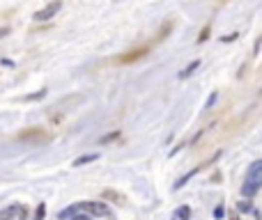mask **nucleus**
<instances>
[{"mask_svg": "<svg viewBox=\"0 0 262 220\" xmlns=\"http://www.w3.org/2000/svg\"><path fill=\"white\" fill-rule=\"evenodd\" d=\"M260 188H262V175H248L246 181L242 184V195L244 197H253Z\"/></svg>", "mask_w": 262, "mask_h": 220, "instance_id": "1", "label": "nucleus"}, {"mask_svg": "<svg viewBox=\"0 0 262 220\" xmlns=\"http://www.w3.org/2000/svg\"><path fill=\"white\" fill-rule=\"evenodd\" d=\"M62 7V0H53V2H49L44 9H39V12H35V21H49V18H53L58 12H60Z\"/></svg>", "mask_w": 262, "mask_h": 220, "instance_id": "2", "label": "nucleus"}, {"mask_svg": "<svg viewBox=\"0 0 262 220\" xmlns=\"http://www.w3.org/2000/svg\"><path fill=\"white\" fill-rule=\"evenodd\" d=\"M81 209L87 211L90 216H108L111 213V209H108L106 202H81Z\"/></svg>", "mask_w": 262, "mask_h": 220, "instance_id": "3", "label": "nucleus"}, {"mask_svg": "<svg viewBox=\"0 0 262 220\" xmlns=\"http://www.w3.org/2000/svg\"><path fill=\"white\" fill-rule=\"evenodd\" d=\"M97 159H99V154H85V156H81V159H74V163H71V165L81 167V165H87V163H95Z\"/></svg>", "mask_w": 262, "mask_h": 220, "instance_id": "4", "label": "nucleus"}, {"mask_svg": "<svg viewBox=\"0 0 262 220\" xmlns=\"http://www.w3.org/2000/svg\"><path fill=\"white\" fill-rule=\"evenodd\" d=\"M198 67H200V60H193L191 62V64H189V67H186V69H182V71H180V78H189V76H191V73H193V71H196V69H198Z\"/></svg>", "mask_w": 262, "mask_h": 220, "instance_id": "5", "label": "nucleus"}, {"mask_svg": "<svg viewBox=\"0 0 262 220\" xmlns=\"http://www.w3.org/2000/svg\"><path fill=\"white\" fill-rule=\"evenodd\" d=\"M21 211H23V209H18L16 204H14V206H7V209H2V211H0V220H9L14 213H21Z\"/></svg>", "mask_w": 262, "mask_h": 220, "instance_id": "6", "label": "nucleus"}, {"mask_svg": "<svg viewBox=\"0 0 262 220\" xmlns=\"http://www.w3.org/2000/svg\"><path fill=\"white\" fill-rule=\"evenodd\" d=\"M198 170H200V167H196V170H191V172H189V175H184L182 179H177V181H175V186H173V191H180V188H182V186H186V181H189V179H191V176L196 175V172H198Z\"/></svg>", "mask_w": 262, "mask_h": 220, "instance_id": "7", "label": "nucleus"}, {"mask_svg": "<svg viewBox=\"0 0 262 220\" xmlns=\"http://www.w3.org/2000/svg\"><path fill=\"white\" fill-rule=\"evenodd\" d=\"M175 216H177V220H189L191 218V209H189V206H180Z\"/></svg>", "mask_w": 262, "mask_h": 220, "instance_id": "8", "label": "nucleus"}, {"mask_svg": "<svg viewBox=\"0 0 262 220\" xmlns=\"http://www.w3.org/2000/svg\"><path fill=\"white\" fill-rule=\"evenodd\" d=\"M46 97V89H39L37 94H28V97H23V101H39V99Z\"/></svg>", "mask_w": 262, "mask_h": 220, "instance_id": "9", "label": "nucleus"}, {"mask_svg": "<svg viewBox=\"0 0 262 220\" xmlns=\"http://www.w3.org/2000/svg\"><path fill=\"white\" fill-rule=\"evenodd\" d=\"M248 175H262V159H260V161H255L253 165L248 167Z\"/></svg>", "mask_w": 262, "mask_h": 220, "instance_id": "10", "label": "nucleus"}, {"mask_svg": "<svg viewBox=\"0 0 262 220\" xmlns=\"http://www.w3.org/2000/svg\"><path fill=\"white\" fill-rule=\"evenodd\" d=\"M44 216H46V204L39 202V206H37V211H35V220H44Z\"/></svg>", "mask_w": 262, "mask_h": 220, "instance_id": "11", "label": "nucleus"}, {"mask_svg": "<svg viewBox=\"0 0 262 220\" xmlns=\"http://www.w3.org/2000/svg\"><path fill=\"white\" fill-rule=\"evenodd\" d=\"M223 216H226V209H223V204H218L216 209H214V218H216V220H221V218H223Z\"/></svg>", "mask_w": 262, "mask_h": 220, "instance_id": "12", "label": "nucleus"}, {"mask_svg": "<svg viewBox=\"0 0 262 220\" xmlns=\"http://www.w3.org/2000/svg\"><path fill=\"white\" fill-rule=\"evenodd\" d=\"M117 135H120V131H113V133H108V135H104V138H101V145H104V142H111V140H115V138H117Z\"/></svg>", "mask_w": 262, "mask_h": 220, "instance_id": "13", "label": "nucleus"}, {"mask_svg": "<svg viewBox=\"0 0 262 220\" xmlns=\"http://www.w3.org/2000/svg\"><path fill=\"white\" fill-rule=\"evenodd\" d=\"M216 99H218V92H212L210 99H207V103H205V108H212L214 103H216Z\"/></svg>", "mask_w": 262, "mask_h": 220, "instance_id": "14", "label": "nucleus"}, {"mask_svg": "<svg viewBox=\"0 0 262 220\" xmlns=\"http://www.w3.org/2000/svg\"><path fill=\"white\" fill-rule=\"evenodd\" d=\"M237 37H239V32H232V35H226V37H221V42H226V44H230V42H235Z\"/></svg>", "mask_w": 262, "mask_h": 220, "instance_id": "15", "label": "nucleus"}, {"mask_svg": "<svg viewBox=\"0 0 262 220\" xmlns=\"http://www.w3.org/2000/svg\"><path fill=\"white\" fill-rule=\"evenodd\" d=\"M207 35H210V28H205V30L200 32V37H198V44H202V42L207 39Z\"/></svg>", "mask_w": 262, "mask_h": 220, "instance_id": "16", "label": "nucleus"}, {"mask_svg": "<svg viewBox=\"0 0 262 220\" xmlns=\"http://www.w3.org/2000/svg\"><path fill=\"white\" fill-rule=\"evenodd\" d=\"M237 209H239V211H251V204H248V202H239V204H237Z\"/></svg>", "mask_w": 262, "mask_h": 220, "instance_id": "17", "label": "nucleus"}, {"mask_svg": "<svg viewBox=\"0 0 262 220\" xmlns=\"http://www.w3.org/2000/svg\"><path fill=\"white\" fill-rule=\"evenodd\" d=\"M71 220H92V218H90V216H79V213H74Z\"/></svg>", "mask_w": 262, "mask_h": 220, "instance_id": "18", "label": "nucleus"}]
</instances>
